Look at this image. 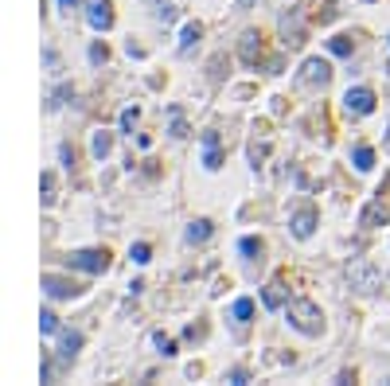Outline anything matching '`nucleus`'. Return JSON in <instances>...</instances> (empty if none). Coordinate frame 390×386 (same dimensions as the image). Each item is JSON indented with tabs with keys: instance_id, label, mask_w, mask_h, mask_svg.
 Listing matches in <instances>:
<instances>
[{
	"instance_id": "f257e3e1",
	"label": "nucleus",
	"mask_w": 390,
	"mask_h": 386,
	"mask_svg": "<svg viewBox=\"0 0 390 386\" xmlns=\"http://www.w3.org/2000/svg\"><path fill=\"white\" fill-rule=\"evenodd\" d=\"M285 316H289V328H297L301 336H308V339L324 336V313H320L317 301H308V297H292V301L285 304Z\"/></svg>"
},
{
	"instance_id": "f03ea898",
	"label": "nucleus",
	"mask_w": 390,
	"mask_h": 386,
	"mask_svg": "<svg viewBox=\"0 0 390 386\" xmlns=\"http://www.w3.org/2000/svg\"><path fill=\"white\" fill-rule=\"evenodd\" d=\"M347 285H352L355 293H363V297H371V293H378V285H382V277H378L375 262H367V258H355V262H347Z\"/></svg>"
},
{
	"instance_id": "7ed1b4c3",
	"label": "nucleus",
	"mask_w": 390,
	"mask_h": 386,
	"mask_svg": "<svg viewBox=\"0 0 390 386\" xmlns=\"http://www.w3.org/2000/svg\"><path fill=\"white\" fill-rule=\"evenodd\" d=\"M62 262H67V269H82L90 277H98V273H106V269L113 266L110 250H71Z\"/></svg>"
},
{
	"instance_id": "20e7f679",
	"label": "nucleus",
	"mask_w": 390,
	"mask_h": 386,
	"mask_svg": "<svg viewBox=\"0 0 390 386\" xmlns=\"http://www.w3.org/2000/svg\"><path fill=\"white\" fill-rule=\"evenodd\" d=\"M277 32H281V43H285V47H301V43L308 39V32H305V8H301V4H292L289 12H281Z\"/></svg>"
},
{
	"instance_id": "39448f33",
	"label": "nucleus",
	"mask_w": 390,
	"mask_h": 386,
	"mask_svg": "<svg viewBox=\"0 0 390 386\" xmlns=\"http://www.w3.org/2000/svg\"><path fill=\"white\" fill-rule=\"evenodd\" d=\"M297 82L308 86V90H324V86L332 82V63L320 59V55L305 59V63H301V71H297Z\"/></svg>"
},
{
	"instance_id": "423d86ee",
	"label": "nucleus",
	"mask_w": 390,
	"mask_h": 386,
	"mask_svg": "<svg viewBox=\"0 0 390 386\" xmlns=\"http://www.w3.org/2000/svg\"><path fill=\"white\" fill-rule=\"evenodd\" d=\"M343 113L347 117H371L375 113V90L371 86H352L343 94Z\"/></svg>"
},
{
	"instance_id": "0eeeda50",
	"label": "nucleus",
	"mask_w": 390,
	"mask_h": 386,
	"mask_svg": "<svg viewBox=\"0 0 390 386\" xmlns=\"http://www.w3.org/2000/svg\"><path fill=\"white\" fill-rule=\"evenodd\" d=\"M39 289L47 293L51 301H74V297H82V285L71 277H59V273H43L39 277Z\"/></svg>"
},
{
	"instance_id": "6e6552de",
	"label": "nucleus",
	"mask_w": 390,
	"mask_h": 386,
	"mask_svg": "<svg viewBox=\"0 0 390 386\" xmlns=\"http://www.w3.org/2000/svg\"><path fill=\"white\" fill-rule=\"evenodd\" d=\"M317 223H320L317 207H312V203H301V207L289 215V234H292L297 242H308V238H312V230H317Z\"/></svg>"
},
{
	"instance_id": "1a4fd4ad",
	"label": "nucleus",
	"mask_w": 390,
	"mask_h": 386,
	"mask_svg": "<svg viewBox=\"0 0 390 386\" xmlns=\"http://www.w3.org/2000/svg\"><path fill=\"white\" fill-rule=\"evenodd\" d=\"M86 24L94 32H110L113 27V0H90L86 4Z\"/></svg>"
},
{
	"instance_id": "9d476101",
	"label": "nucleus",
	"mask_w": 390,
	"mask_h": 386,
	"mask_svg": "<svg viewBox=\"0 0 390 386\" xmlns=\"http://www.w3.org/2000/svg\"><path fill=\"white\" fill-rule=\"evenodd\" d=\"M238 59H242L246 67H257V63H262V32L246 27L242 39H238Z\"/></svg>"
},
{
	"instance_id": "9b49d317",
	"label": "nucleus",
	"mask_w": 390,
	"mask_h": 386,
	"mask_svg": "<svg viewBox=\"0 0 390 386\" xmlns=\"http://www.w3.org/2000/svg\"><path fill=\"white\" fill-rule=\"evenodd\" d=\"M203 168L207 172L222 168V137H219V129H207V133H203Z\"/></svg>"
},
{
	"instance_id": "f8f14e48",
	"label": "nucleus",
	"mask_w": 390,
	"mask_h": 386,
	"mask_svg": "<svg viewBox=\"0 0 390 386\" xmlns=\"http://www.w3.org/2000/svg\"><path fill=\"white\" fill-rule=\"evenodd\" d=\"M387 203H382V199H371V203L363 207V211H359V227L363 230H375V227H387Z\"/></svg>"
},
{
	"instance_id": "ddd939ff",
	"label": "nucleus",
	"mask_w": 390,
	"mask_h": 386,
	"mask_svg": "<svg viewBox=\"0 0 390 386\" xmlns=\"http://www.w3.org/2000/svg\"><path fill=\"white\" fill-rule=\"evenodd\" d=\"M78 351H82V332H78V328H62L59 332V359L71 363Z\"/></svg>"
},
{
	"instance_id": "4468645a",
	"label": "nucleus",
	"mask_w": 390,
	"mask_h": 386,
	"mask_svg": "<svg viewBox=\"0 0 390 386\" xmlns=\"http://www.w3.org/2000/svg\"><path fill=\"white\" fill-rule=\"evenodd\" d=\"M211 234H215V223H211V218H195V223H187V230H183V242H187V246H203Z\"/></svg>"
},
{
	"instance_id": "2eb2a0df",
	"label": "nucleus",
	"mask_w": 390,
	"mask_h": 386,
	"mask_svg": "<svg viewBox=\"0 0 390 386\" xmlns=\"http://www.w3.org/2000/svg\"><path fill=\"white\" fill-rule=\"evenodd\" d=\"M262 304H266L269 313L285 308V304H289V297H285V285H281V281H269L266 289H262Z\"/></svg>"
},
{
	"instance_id": "dca6fc26",
	"label": "nucleus",
	"mask_w": 390,
	"mask_h": 386,
	"mask_svg": "<svg viewBox=\"0 0 390 386\" xmlns=\"http://www.w3.org/2000/svg\"><path fill=\"white\" fill-rule=\"evenodd\" d=\"M199 39H203V24H199V20H187V24H183V32H180V55H187Z\"/></svg>"
},
{
	"instance_id": "f3484780",
	"label": "nucleus",
	"mask_w": 390,
	"mask_h": 386,
	"mask_svg": "<svg viewBox=\"0 0 390 386\" xmlns=\"http://www.w3.org/2000/svg\"><path fill=\"white\" fill-rule=\"evenodd\" d=\"M238 253H242L246 262H254V258L266 253V242L257 238V234H246V238H238Z\"/></svg>"
},
{
	"instance_id": "a211bd4d",
	"label": "nucleus",
	"mask_w": 390,
	"mask_h": 386,
	"mask_svg": "<svg viewBox=\"0 0 390 386\" xmlns=\"http://www.w3.org/2000/svg\"><path fill=\"white\" fill-rule=\"evenodd\" d=\"M113 148V133H106V129H98L94 137H90V152H94V160H106Z\"/></svg>"
},
{
	"instance_id": "6ab92c4d",
	"label": "nucleus",
	"mask_w": 390,
	"mask_h": 386,
	"mask_svg": "<svg viewBox=\"0 0 390 386\" xmlns=\"http://www.w3.org/2000/svg\"><path fill=\"white\" fill-rule=\"evenodd\" d=\"M352 164L359 172H371V168H375V148H371V145H355L352 148Z\"/></svg>"
},
{
	"instance_id": "aec40b11",
	"label": "nucleus",
	"mask_w": 390,
	"mask_h": 386,
	"mask_svg": "<svg viewBox=\"0 0 390 386\" xmlns=\"http://www.w3.org/2000/svg\"><path fill=\"white\" fill-rule=\"evenodd\" d=\"M328 51L336 55V59H352L355 39H352V36H332V39H328Z\"/></svg>"
},
{
	"instance_id": "412c9836",
	"label": "nucleus",
	"mask_w": 390,
	"mask_h": 386,
	"mask_svg": "<svg viewBox=\"0 0 390 386\" xmlns=\"http://www.w3.org/2000/svg\"><path fill=\"white\" fill-rule=\"evenodd\" d=\"M67 98H74V86L71 82L55 86V90H51V98H47V109H51V113H55V109H62V102H67Z\"/></svg>"
},
{
	"instance_id": "4be33fe9",
	"label": "nucleus",
	"mask_w": 390,
	"mask_h": 386,
	"mask_svg": "<svg viewBox=\"0 0 390 386\" xmlns=\"http://www.w3.org/2000/svg\"><path fill=\"white\" fill-rule=\"evenodd\" d=\"M39 192H43L39 195V203L43 207L55 203V172H43V176H39Z\"/></svg>"
},
{
	"instance_id": "5701e85b",
	"label": "nucleus",
	"mask_w": 390,
	"mask_h": 386,
	"mask_svg": "<svg viewBox=\"0 0 390 386\" xmlns=\"http://www.w3.org/2000/svg\"><path fill=\"white\" fill-rule=\"evenodd\" d=\"M168 113H172V129H168V133H172V137H176V141H183V137H192V129H187V121H183V113H180V106H172V109H168Z\"/></svg>"
},
{
	"instance_id": "b1692460",
	"label": "nucleus",
	"mask_w": 390,
	"mask_h": 386,
	"mask_svg": "<svg viewBox=\"0 0 390 386\" xmlns=\"http://www.w3.org/2000/svg\"><path fill=\"white\" fill-rule=\"evenodd\" d=\"M231 316L238 320V324H250V316H254V301H250V297H238L234 308H231Z\"/></svg>"
},
{
	"instance_id": "393cba45",
	"label": "nucleus",
	"mask_w": 390,
	"mask_h": 386,
	"mask_svg": "<svg viewBox=\"0 0 390 386\" xmlns=\"http://www.w3.org/2000/svg\"><path fill=\"white\" fill-rule=\"evenodd\" d=\"M269 157V141H250V168H262V160Z\"/></svg>"
},
{
	"instance_id": "a878e982",
	"label": "nucleus",
	"mask_w": 390,
	"mask_h": 386,
	"mask_svg": "<svg viewBox=\"0 0 390 386\" xmlns=\"http://www.w3.org/2000/svg\"><path fill=\"white\" fill-rule=\"evenodd\" d=\"M129 258H133L137 266H148V262H152V246H148V242H133V246H129Z\"/></svg>"
},
{
	"instance_id": "bb28decb",
	"label": "nucleus",
	"mask_w": 390,
	"mask_h": 386,
	"mask_svg": "<svg viewBox=\"0 0 390 386\" xmlns=\"http://www.w3.org/2000/svg\"><path fill=\"white\" fill-rule=\"evenodd\" d=\"M152 343H157V351L164 355V359H172V355H176V339L164 336V332H152Z\"/></svg>"
},
{
	"instance_id": "cd10ccee",
	"label": "nucleus",
	"mask_w": 390,
	"mask_h": 386,
	"mask_svg": "<svg viewBox=\"0 0 390 386\" xmlns=\"http://www.w3.org/2000/svg\"><path fill=\"white\" fill-rule=\"evenodd\" d=\"M39 332H43V336H55V332H59V316L51 313V308L39 313Z\"/></svg>"
},
{
	"instance_id": "c85d7f7f",
	"label": "nucleus",
	"mask_w": 390,
	"mask_h": 386,
	"mask_svg": "<svg viewBox=\"0 0 390 386\" xmlns=\"http://www.w3.org/2000/svg\"><path fill=\"white\" fill-rule=\"evenodd\" d=\"M106 59H110V51H106V43H102V39H94V43H90V63H94V67H102Z\"/></svg>"
},
{
	"instance_id": "c756f323",
	"label": "nucleus",
	"mask_w": 390,
	"mask_h": 386,
	"mask_svg": "<svg viewBox=\"0 0 390 386\" xmlns=\"http://www.w3.org/2000/svg\"><path fill=\"white\" fill-rule=\"evenodd\" d=\"M137 117H141V109H122V129H125V133H133V125H137Z\"/></svg>"
},
{
	"instance_id": "7c9ffc66",
	"label": "nucleus",
	"mask_w": 390,
	"mask_h": 386,
	"mask_svg": "<svg viewBox=\"0 0 390 386\" xmlns=\"http://www.w3.org/2000/svg\"><path fill=\"white\" fill-rule=\"evenodd\" d=\"M227 378H231V383H250V371H246V367H231V374H227Z\"/></svg>"
},
{
	"instance_id": "2f4dec72",
	"label": "nucleus",
	"mask_w": 390,
	"mask_h": 386,
	"mask_svg": "<svg viewBox=\"0 0 390 386\" xmlns=\"http://www.w3.org/2000/svg\"><path fill=\"white\" fill-rule=\"evenodd\" d=\"M222 78V55H215V59H211V82H219Z\"/></svg>"
},
{
	"instance_id": "473e14b6",
	"label": "nucleus",
	"mask_w": 390,
	"mask_h": 386,
	"mask_svg": "<svg viewBox=\"0 0 390 386\" xmlns=\"http://www.w3.org/2000/svg\"><path fill=\"white\" fill-rule=\"evenodd\" d=\"M183 336H187V339H203V336H207V328H203V324H187Z\"/></svg>"
},
{
	"instance_id": "72a5a7b5",
	"label": "nucleus",
	"mask_w": 390,
	"mask_h": 386,
	"mask_svg": "<svg viewBox=\"0 0 390 386\" xmlns=\"http://www.w3.org/2000/svg\"><path fill=\"white\" fill-rule=\"evenodd\" d=\"M59 157H62V164L71 168V164H74V148L71 145H59Z\"/></svg>"
},
{
	"instance_id": "f704fd0d",
	"label": "nucleus",
	"mask_w": 390,
	"mask_h": 386,
	"mask_svg": "<svg viewBox=\"0 0 390 386\" xmlns=\"http://www.w3.org/2000/svg\"><path fill=\"white\" fill-rule=\"evenodd\" d=\"M266 74H281V55H273V59H266Z\"/></svg>"
},
{
	"instance_id": "c9c22d12",
	"label": "nucleus",
	"mask_w": 390,
	"mask_h": 386,
	"mask_svg": "<svg viewBox=\"0 0 390 386\" xmlns=\"http://www.w3.org/2000/svg\"><path fill=\"white\" fill-rule=\"evenodd\" d=\"M39 378H43V383H51V359H47V355H43V367H39Z\"/></svg>"
},
{
	"instance_id": "e433bc0d",
	"label": "nucleus",
	"mask_w": 390,
	"mask_h": 386,
	"mask_svg": "<svg viewBox=\"0 0 390 386\" xmlns=\"http://www.w3.org/2000/svg\"><path fill=\"white\" fill-rule=\"evenodd\" d=\"M78 4H82V0H59V8H62V12H67V16H71L74 8H78Z\"/></svg>"
},
{
	"instance_id": "4c0bfd02",
	"label": "nucleus",
	"mask_w": 390,
	"mask_h": 386,
	"mask_svg": "<svg viewBox=\"0 0 390 386\" xmlns=\"http://www.w3.org/2000/svg\"><path fill=\"white\" fill-rule=\"evenodd\" d=\"M382 148H387V152H390V129H387V137H382Z\"/></svg>"
},
{
	"instance_id": "58836bf2",
	"label": "nucleus",
	"mask_w": 390,
	"mask_h": 386,
	"mask_svg": "<svg viewBox=\"0 0 390 386\" xmlns=\"http://www.w3.org/2000/svg\"><path fill=\"white\" fill-rule=\"evenodd\" d=\"M238 4H242V8H250V4H254V0H238Z\"/></svg>"
},
{
	"instance_id": "ea45409f",
	"label": "nucleus",
	"mask_w": 390,
	"mask_h": 386,
	"mask_svg": "<svg viewBox=\"0 0 390 386\" xmlns=\"http://www.w3.org/2000/svg\"><path fill=\"white\" fill-rule=\"evenodd\" d=\"M367 4H371V0H367Z\"/></svg>"
}]
</instances>
